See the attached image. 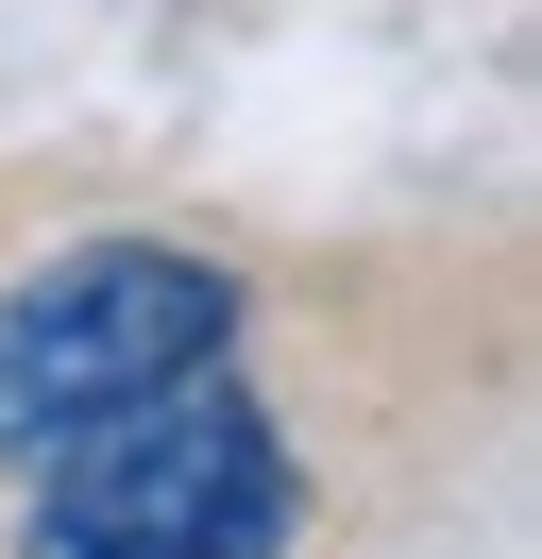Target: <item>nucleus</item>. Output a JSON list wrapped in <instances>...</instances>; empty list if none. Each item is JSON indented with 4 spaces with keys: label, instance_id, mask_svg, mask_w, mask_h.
Segmentation results:
<instances>
[{
    "label": "nucleus",
    "instance_id": "1",
    "mask_svg": "<svg viewBox=\"0 0 542 559\" xmlns=\"http://www.w3.org/2000/svg\"><path fill=\"white\" fill-rule=\"evenodd\" d=\"M288 543H305V457L237 356L68 424L34 457V525H17V559H288Z\"/></svg>",
    "mask_w": 542,
    "mask_h": 559
},
{
    "label": "nucleus",
    "instance_id": "2",
    "mask_svg": "<svg viewBox=\"0 0 542 559\" xmlns=\"http://www.w3.org/2000/svg\"><path fill=\"white\" fill-rule=\"evenodd\" d=\"M237 356V272L221 254H169V238H85L51 272L0 288V457H51L68 424L136 407V390Z\"/></svg>",
    "mask_w": 542,
    "mask_h": 559
}]
</instances>
